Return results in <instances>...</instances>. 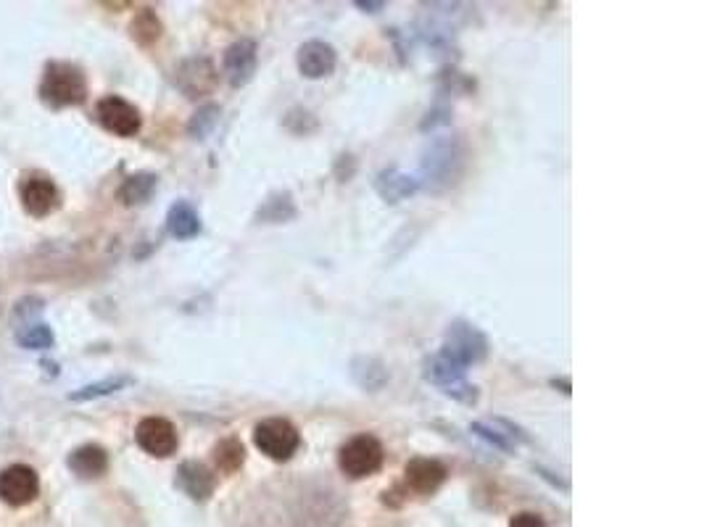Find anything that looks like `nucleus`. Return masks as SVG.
<instances>
[{
    "instance_id": "nucleus-1",
    "label": "nucleus",
    "mask_w": 704,
    "mask_h": 527,
    "mask_svg": "<svg viewBox=\"0 0 704 527\" xmlns=\"http://www.w3.org/2000/svg\"><path fill=\"white\" fill-rule=\"evenodd\" d=\"M88 98V80L80 66L66 61H51L45 66L43 82H40V101L51 109H69L80 106Z\"/></svg>"
},
{
    "instance_id": "nucleus-2",
    "label": "nucleus",
    "mask_w": 704,
    "mask_h": 527,
    "mask_svg": "<svg viewBox=\"0 0 704 527\" xmlns=\"http://www.w3.org/2000/svg\"><path fill=\"white\" fill-rule=\"evenodd\" d=\"M462 143L459 140H436L422 159V180L430 190H443L454 185L462 172Z\"/></svg>"
},
{
    "instance_id": "nucleus-3",
    "label": "nucleus",
    "mask_w": 704,
    "mask_h": 527,
    "mask_svg": "<svg viewBox=\"0 0 704 527\" xmlns=\"http://www.w3.org/2000/svg\"><path fill=\"white\" fill-rule=\"evenodd\" d=\"M385 462V451L383 443L375 438V435H354L349 441L343 443L338 448V467L346 477L351 480H362V477H370L383 467Z\"/></svg>"
},
{
    "instance_id": "nucleus-4",
    "label": "nucleus",
    "mask_w": 704,
    "mask_h": 527,
    "mask_svg": "<svg viewBox=\"0 0 704 527\" xmlns=\"http://www.w3.org/2000/svg\"><path fill=\"white\" fill-rule=\"evenodd\" d=\"M467 369L449 359L446 354H433L425 359V380L441 388L446 396L457 398L459 404H478V388L467 383Z\"/></svg>"
},
{
    "instance_id": "nucleus-5",
    "label": "nucleus",
    "mask_w": 704,
    "mask_h": 527,
    "mask_svg": "<svg viewBox=\"0 0 704 527\" xmlns=\"http://www.w3.org/2000/svg\"><path fill=\"white\" fill-rule=\"evenodd\" d=\"M254 446L272 462H288L301 448V433L291 419L269 417L254 427Z\"/></svg>"
},
{
    "instance_id": "nucleus-6",
    "label": "nucleus",
    "mask_w": 704,
    "mask_h": 527,
    "mask_svg": "<svg viewBox=\"0 0 704 527\" xmlns=\"http://www.w3.org/2000/svg\"><path fill=\"white\" fill-rule=\"evenodd\" d=\"M441 354H446L449 359H454L467 369L470 364H478V361L486 359L488 340L478 327L465 322V319H457V322H451L446 335H443Z\"/></svg>"
},
{
    "instance_id": "nucleus-7",
    "label": "nucleus",
    "mask_w": 704,
    "mask_h": 527,
    "mask_svg": "<svg viewBox=\"0 0 704 527\" xmlns=\"http://www.w3.org/2000/svg\"><path fill=\"white\" fill-rule=\"evenodd\" d=\"M219 72L217 66L211 64L206 56H193L185 58L180 66L175 69V85L180 87L182 95L188 98H206L217 90Z\"/></svg>"
},
{
    "instance_id": "nucleus-8",
    "label": "nucleus",
    "mask_w": 704,
    "mask_h": 527,
    "mask_svg": "<svg viewBox=\"0 0 704 527\" xmlns=\"http://www.w3.org/2000/svg\"><path fill=\"white\" fill-rule=\"evenodd\" d=\"M95 114H98V122L103 124V130L114 132V135H119V138H132V135H138L140 124H143L140 111L135 109L130 101L119 98V95H106V98H101Z\"/></svg>"
},
{
    "instance_id": "nucleus-9",
    "label": "nucleus",
    "mask_w": 704,
    "mask_h": 527,
    "mask_svg": "<svg viewBox=\"0 0 704 527\" xmlns=\"http://www.w3.org/2000/svg\"><path fill=\"white\" fill-rule=\"evenodd\" d=\"M135 441L146 454L156 456V459H167L180 446V435H177L175 425L164 417H146L135 430Z\"/></svg>"
},
{
    "instance_id": "nucleus-10",
    "label": "nucleus",
    "mask_w": 704,
    "mask_h": 527,
    "mask_svg": "<svg viewBox=\"0 0 704 527\" xmlns=\"http://www.w3.org/2000/svg\"><path fill=\"white\" fill-rule=\"evenodd\" d=\"M40 493V477L27 464H14L0 472V499L8 506H27Z\"/></svg>"
},
{
    "instance_id": "nucleus-11",
    "label": "nucleus",
    "mask_w": 704,
    "mask_h": 527,
    "mask_svg": "<svg viewBox=\"0 0 704 527\" xmlns=\"http://www.w3.org/2000/svg\"><path fill=\"white\" fill-rule=\"evenodd\" d=\"M256 64H259V45L251 37H240L225 51L222 69H225L227 82L233 87H243L254 80Z\"/></svg>"
},
{
    "instance_id": "nucleus-12",
    "label": "nucleus",
    "mask_w": 704,
    "mask_h": 527,
    "mask_svg": "<svg viewBox=\"0 0 704 527\" xmlns=\"http://www.w3.org/2000/svg\"><path fill=\"white\" fill-rule=\"evenodd\" d=\"M22 203L27 214L32 217H48L53 211L59 209L61 193L56 188V182L45 174H30L22 182Z\"/></svg>"
},
{
    "instance_id": "nucleus-13",
    "label": "nucleus",
    "mask_w": 704,
    "mask_h": 527,
    "mask_svg": "<svg viewBox=\"0 0 704 527\" xmlns=\"http://www.w3.org/2000/svg\"><path fill=\"white\" fill-rule=\"evenodd\" d=\"M296 64L298 72L304 74L306 80H325L330 74L335 72V64H338V53L330 43L325 40H309L298 48L296 53Z\"/></svg>"
},
{
    "instance_id": "nucleus-14",
    "label": "nucleus",
    "mask_w": 704,
    "mask_h": 527,
    "mask_svg": "<svg viewBox=\"0 0 704 527\" xmlns=\"http://www.w3.org/2000/svg\"><path fill=\"white\" fill-rule=\"evenodd\" d=\"M446 475H449V470L438 459H428V456L409 459V464L404 467V480H407L409 491L420 493V496L436 493L446 483Z\"/></svg>"
},
{
    "instance_id": "nucleus-15",
    "label": "nucleus",
    "mask_w": 704,
    "mask_h": 527,
    "mask_svg": "<svg viewBox=\"0 0 704 527\" xmlns=\"http://www.w3.org/2000/svg\"><path fill=\"white\" fill-rule=\"evenodd\" d=\"M177 488L182 493H188L193 501H209L214 488H217V477L206 464L182 462L180 470H177Z\"/></svg>"
},
{
    "instance_id": "nucleus-16",
    "label": "nucleus",
    "mask_w": 704,
    "mask_h": 527,
    "mask_svg": "<svg viewBox=\"0 0 704 527\" xmlns=\"http://www.w3.org/2000/svg\"><path fill=\"white\" fill-rule=\"evenodd\" d=\"M470 430L478 435V438H483V441H488L491 446L499 448V451H515L517 443L528 441V435H525L520 427L512 425V422H507V419H494V422H472Z\"/></svg>"
},
{
    "instance_id": "nucleus-17",
    "label": "nucleus",
    "mask_w": 704,
    "mask_h": 527,
    "mask_svg": "<svg viewBox=\"0 0 704 527\" xmlns=\"http://www.w3.org/2000/svg\"><path fill=\"white\" fill-rule=\"evenodd\" d=\"M66 464L82 480H95V477L106 475V470H109V454H106V448L88 443V446L74 448Z\"/></svg>"
},
{
    "instance_id": "nucleus-18",
    "label": "nucleus",
    "mask_w": 704,
    "mask_h": 527,
    "mask_svg": "<svg viewBox=\"0 0 704 527\" xmlns=\"http://www.w3.org/2000/svg\"><path fill=\"white\" fill-rule=\"evenodd\" d=\"M375 190H378V195L383 201L399 203L420 190V180L412 177V174L401 172V169H383V172L375 177Z\"/></svg>"
},
{
    "instance_id": "nucleus-19",
    "label": "nucleus",
    "mask_w": 704,
    "mask_h": 527,
    "mask_svg": "<svg viewBox=\"0 0 704 527\" xmlns=\"http://www.w3.org/2000/svg\"><path fill=\"white\" fill-rule=\"evenodd\" d=\"M167 230L172 238L190 240L201 232V217L188 201H177L167 214Z\"/></svg>"
},
{
    "instance_id": "nucleus-20",
    "label": "nucleus",
    "mask_w": 704,
    "mask_h": 527,
    "mask_svg": "<svg viewBox=\"0 0 704 527\" xmlns=\"http://www.w3.org/2000/svg\"><path fill=\"white\" fill-rule=\"evenodd\" d=\"M156 182L159 180H156V174L151 172L132 174V177H127V180L122 182L117 198L124 206H140V203H146L148 198H151L153 190H156Z\"/></svg>"
},
{
    "instance_id": "nucleus-21",
    "label": "nucleus",
    "mask_w": 704,
    "mask_h": 527,
    "mask_svg": "<svg viewBox=\"0 0 704 527\" xmlns=\"http://www.w3.org/2000/svg\"><path fill=\"white\" fill-rule=\"evenodd\" d=\"M161 32H164V27H161V19L156 16L153 8H143V11H138V16H135L130 24L132 40H135L140 48H151V45L159 43Z\"/></svg>"
},
{
    "instance_id": "nucleus-22",
    "label": "nucleus",
    "mask_w": 704,
    "mask_h": 527,
    "mask_svg": "<svg viewBox=\"0 0 704 527\" xmlns=\"http://www.w3.org/2000/svg\"><path fill=\"white\" fill-rule=\"evenodd\" d=\"M214 462H217V470L225 472V475H233L243 467L246 462V448L238 438H225L214 446Z\"/></svg>"
},
{
    "instance_id": "nucleus-23",
    "label": "nucleus",
    "mask_w": 704,
    "mask_h": 527,
    "mask_svg": "<svg viewBox=\"0 0 704 527\" xmlns=\"http://www.w3.org/2000/svg\"><path fill=\"white\" fill-rule=\"evenodd\" d=\"M132 383V377H109V380H101V383H93V385H85V388L74 390L72 401H93V398H103V396H111V393H117V390L127 388V385Z\"/></svg>"
},
{
    "instance_id": "nucleus-24",
    "label": "nucleus",
    "mask_w": 704,
    "mask_h": 527,
    "mask_svg": "<svg viewBox=\"0 0 704 527\" xmlns=\"http://www.w3.org/2000/svg\"><path fill=\"white\" fill-rule=\"evenodd\" d=\"M219 116H222V109H219V106H214V103H209V106H204V109H198L188 124L190 138L204 140L206 135H209V132L219 124Z\"/></svg>"
},
{
    "instance_id": "nucleus-25",
    "label": "nucleus",
    "mask_w": 704,
    "mask_h": 527,
    "mask_svg": "<svg viewBox=\"0 0 704 527\" xmlns=\"http://www.w3.org/2000/svg\"><path fill=\"white\" fill-rule=\"evenodd\" d=\"M16 340H19V346L30 348V351H43V348L53 346V333L48 325H32L16 335Z\"/></svg>"
},
{
    "instance_id": "nucleus-26",
    "label": "nucleus",
    "mask_w": 704,
    "mask_h": 527,
    "mask_svg": "<svg viewBox=\"0 0 704 527\" xmlns=\"http://www.w3.org/2000/svg\"><path fill=\"white\" fill-rule=\"evenodd\" d=\"M509 527H546V522L533 512H520L509 520Z\"/></svg>"
},
{
    "instance_id": "nucleus-27",
    "label": "nucleus",
    "mask_w": 704,
    "mask_h": 527,
    "mask_svg": "<svg viewBox=\"0 0 704 527\" xmlns=\"http://www.w3.org/2000/svg\"><path fill=\"white\" fill-rule=\"evenodd\" d=\"M356 8H364V11H370V14H378V11L385 8V3H364V0H356Z\"/></svg>"
}]
</instances>
